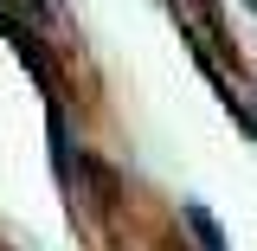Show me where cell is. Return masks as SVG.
Segmentation results:
<instances>
[{"instance_id":"1","label":"cell","mask_w":257,"mask_h":251,"mask_svg":"<svg viewBox=\"0 0 257 251\" xmlns=\"http://www.w3.org/2000/svg\"><path fill=\"white\" fill-rule=\"evenodd\" d=\"M180 219H187V232L199 238V251H231V245H225V232H219V219H212L199 200H187V206H180Z\"/></svg>"}]
</instances>
